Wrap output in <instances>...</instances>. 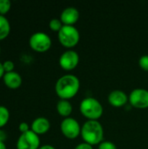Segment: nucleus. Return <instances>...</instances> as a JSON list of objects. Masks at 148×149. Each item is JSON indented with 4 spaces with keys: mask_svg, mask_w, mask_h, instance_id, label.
Wrapping results in <instances>:
<instances>
[{
    "mask_svg": "<svg viewBox=\"0 0 148 149\" xmlns=\"http://www.w3.org/2000/svg\"><path fill=\"white\" fill-rule=\"evenodd\" d=\"M80 135L84 142L92 146L99 145L104 141V127L99 120H87L81 126Z\"/></svg>",
    "mask_w": 148,
    "mask_h": 149,
    "instance_id": "obj_2",
    "label": "nucleus"
},
{
    "mask_svg": "<svg viewBox=\"0 0 148 149\" xmlns=\"http://www.w3.org/2000/svg\"><path fill=\"white\" fill-rule=\"evenodd\" d=\"M40 147L39 135L31 130L21 134L17 141V149H38Z\"/></svg>",
    "mask_w": 148,
    "mask_h": 149,
    "instance_id": "obj_7",
    "label": "nucleus"
},
{
    "mask_svg": "<svg viewBox=\"0 0 148 149\" xmlns=\"http://www.w3.org/2000/svg\"><path fill=\"white\" fill-rule=\"evenodd\" d=\"M60 130L65 137L73 140L80 135L81 126L76 119L67 117L62 120L60 123Z\"/></svg>",
    "mask_w": 148,
    "mask_h": 149,
    "instance_id": "obj_6",
    "label": "nucleus"
},
{
    "mask_svg": "<svg viewBox=\"0 0 148 149\" xmlns=\"http://www.w3.org/2000/svg\"><path fill=\"white\" fill-rule=\"evenodd\" d=\"M79 79L72 73L65 74L59 77L55 84V92L60 100H71L76 96L79 91Z\"/></svg>",
    "mask_w": 148,
    "mask_h": 149,
    "instance_id": "obj_1",
    "label": "nucleus"
},
{
    "mask_svg": "<svg viewBox=\"0 0 148 149\" xmlns=\"http://www.w3.org/2000/svg\"><path fill=\"white\" fill-rule=\"evenodd\" d=\"M51 128V122L45 117H38L31 124V130L38 135L46 134Z\"/></svg>",
    "mask_w": 148,
    "mask_h": 149,
    "instance_id": "obj_12",
    "label": "nucleus"
},
{
    "mask_svg": "<svg viewBox=\"0 0 148 149\" xmlns=\"http://www.w3.org/2000/svg\"><path fill=\"white\" fill-rule=\"evenodd\" d=\"M139 65L144 70L148 72V54L142 55L139 59Z\"/></svg>",
    "mask_w": 148,
    "mask_h": 149,
    "instance_id": "obj_21",
    "label": "nucleus"
},
{
    "mask_svg": "<svg viewBox=\"0 0 148 149\" xmlns=\"http://www.w3.org/2000/svg\"><path fill=\"white\" fill-rule=\"evenodd\" d=\"M58 38L63 46L72 48L79 44L80 33L74 25H63L61 30L58 32Z\"/></svg>",
    "mask_w": 148,
    "mask_h": 149,
    "instance_id": "obj_4",
    "label": "nucleus"
},
{
    "mask_svg": "<svg viewBox=\"0 0 148 149\" xmlns=\"http://www.w3.org/2000/svg\"><path fill=\"white\" fill-rule=\"evenodd\" d=\"M51 37L43 31H37L31 35L29 38L30 47L37 52H45L51 46Z\"/></svg>",
    "mask_w": 148,
    "mask_h": 149,
    "instance_id": "obj_5",
    "label": "nucleus"
},
{
    "mask_svg": "<svg viewBox=\"0 0 148 149\" xmlns=\"http://www.w3.org/2000/svg\"><path fill=\"white\" fill-rule=\"evenodd\" d=\"M10 32V24L5 16L0 15V40L6 38Z\"/></svg>",
    "mask_w": 148,
    "mask_h": 149,
    "instance_id": "obj_15",
    "label": "nucleus"
},
{
    "mask_svg": "<svg viewBox=\"0 0 148 149\" xmlns=\"http://www.w3.org/2000/svg\"><path fill=\"white\" fill-rule=\"evenodd\" d=\"M0 52H1V46H0Z\"/></svg>",
    "mask_w": 148,
    "mask_h": 149,
    "instance_id": "obj_28",
    "label": "nucleus"
},
{
    "mask_svg": "<svg viewBox=\"0 0 148 149\" xmlns=\"http://www.w3.org/2000/svg\"><path fill=\"white\" fill-rule=\"evenodd\" d=\"M107 100L111 106L114 107H121L126 105L129 101V97L123 90L115 89L108 94Z\"/></svg>",
    "mask_w": 148,
    "mask_h": 149,
    "instance_id": "obj_11",
    "label": "nucleus"
},
{
    "mask_svg": "<svg viewBox=\"0 0 148 149\" xmlns=\"http://www.w3.org/2000/svg\"><path fill=\"white\" fill-rule=\"evenodd\" d=\"M56 109H57V112L58 113L59 115H61L65 118H67V117H70L71 113H72L73 107H72V105L70 102V100H59L57 102Z\"/></svg>",
    "mask_w": 148,
    "mask_h": 149,
    "instance_id": "obj_14",
    "label": "nucleus"
},
{
    "mask_svg": "<svg viewBox=\"0 0 148 149\" xmlns=\"http://www.w3.org/2000/svg\"><path fill=\"white\" fill-rule=\"evenodd\" d=\"M59 65L65 71H72L75 69L79 63V53L72 49H68L62 52L58 58Z\"/></svg>",
    "mask_w": 148,
    "mask_h": 149,
    "instance_id": "obj_8",
    "label": "nucleus"
},
{
    "mask_svg": "<svg viewBox=\"0 0 148 149\" xmlns=\"http://www.w3.org/2000/svg\"><path fill=\"white\" fill-rule=\"evenodd\" d=\"M18 130L20 131L21 134H24V133H26V132L30 131L31 130V127L26 122H21L19 124V126H18Z\"/></svg>",
    "mask_w": 148,
    "mask_h": 149,
    "instance_id": "obj_22",
    "label": "nucleus"
},
{
    "mask_svg": "<svg viewBox=\"0 0 148 149\" xmlns=\"http://www.w3.org/2000/svg\"><path fill=\"white\" fill-rule=\"evenodd\" d=\"M0 149H7L5 143L3 141H0Z\"/></svg>",
    "mask_w": 148,
    "mask_h": 149,
    "instance_id": "obj_27",
    "label": "nucleus"
},
{
    "mask_svg": "<svg viewBox=\"0 0 148 149\" xmlns=\"http://www.w3.org/2000/svg\"><path fill=\"white\" fill-rule=\"evenodd\" d=\"M63 23L62 21L60 20V18H57V17H54V18H51L49 22V27L51 31H59L61 30V28L63 27Z\"/></svg>",
    "mask_w": 148,
    "mask_h": 149,
    "instance_id": "obj_17",
    "label": "nucleus"
},
{
    "mask_svg": "<svg viewBox=\"0 0 148 149\" xmlns=\"http://www.w3.org/2000/svg\"><path fill=\"white\" fill-rule=\"evenodd\" d=\"M99 149H118L117 146L110 141H103L101 143L99 144Z\"/></svg>",
    "mask_w": 148,
    "mask_h": 149,
    "instance_id": "obj_19",
    "label": "nucleus"
},
{
    "mask_svg": "<svg viewBox=\"0 0 148 149\" xmlns=\"http://www.w3.org/2000/svg\"><path fill=\"white\" fill-rule=\"evenodd\" d=\"M3 75H4V71L3 68V63L0 62V79H3Z\"/></svg>",
    "mask_w": 148,
    "mask_h": 149,
    "instance_id": "obj_26",
    "label": "nucleus"
},
{
    "mask_svg": "<svg viewBox=\"0 0 148 149\" xmlns=\"http://www.w3.org/2000/svg\"><path fill=\"white\" fill-rule=\"evenodd\" d=\"M6 138H7V135H6L5 132H4L3 130L0 129V141L4 142L5 140H6Z\"/></svg>",
    "mask_w": 148,
    "mask_h": 149,
    "instance_id": "obj_24",
    "label": "nucleus"
},
{
    "mask_svg": "<svg viewBox=\"0 0 148 149\" xmlns=\"http://www.w3.org/2000/svg\"><path fill=\"white\" fill-rule=\"evenodd\" d=\"M59 18L64 25H74L79 18V11L74 6H67L62 10Z\"/></svg>",
    "mask_w": 148,
    "mask_h": 149,
    "instance_id": "obj_10",
    "label": "nucleus"
},
{
    "mask_svg": "<svg viewBox=\"0 0 148 149\" xmlns=\"http://www.w3.org/2000/svg\"><path fill=\"white\" fill-rule=\"evenodd\" d=\"M3 68L4 73L5 72H13L14 71V68H15L14 62L11 61V60H5L4 62H3Z\"/></svg>",
    "mask_w": 148,
    "mask_h": 149,
    "instance_id": "obj_20",
    "label": "nucleus"
},
{
    "mask_svg": "<svg viewBox=\"0 0 148 149\" xmlns=\"http://www.w3.org/2000/svg\"><path fill=\"white\" fill-rule=\"evenodd\" d=\"M11 8V3L10 0H0V15L4 16Z\"/></svg>",
    "mask_w": 148,
    "mask_h": 149,
    "instance_id": "obj_18",
    "label": "nucleus"
},
{
    "mask_svg": "<svg viewBox=\"0 0 148 149\" xmlns=\"http://www.w3.org/2000/svg\"><path fill=\"white\" fill-rule=\"evenodd\" d=\"M3 81L8 88L17 89L21 86L23 79L18 72L13 71L10 72H5L3 77Z\"/></svg>",
    "mask_w": 148,
    "mask_h": 149,
    "instance_id": "obj_13",
    "label": "nucleus"
},
{
    "mask_svg": "<svg viewBox=\"0 0 148 149\" xmlns=\"http://www.w3.org/2000/svg\"><path fill=\"white\" fill-rule=\"evenodd\" d=\"M79 111L88 120H99L102 116L104 108L99 100L94 97H86L79 104Z\"/></svg>",
    "mask_w": 148,
    "mask_h": 149,
    "instance_id": "obj_3",
    "label": "nucleus"
},
{
    "mask_svg": "<svg viewBox=\"0 0 148 149\" xmlns=\"http://www.w3.org/2000/svg\"><path fill=\"white\" fill-rule=\"evenodd\" d=\"M131 106L135 108L145 109L148 107V90L145 88H135L128 95Z\"/></svg>",
    "mask_w": 148,
    "mask_h": 149,
    "instance_id": "obj_9",
    "label": "nucleus"
},
{
    "mask_svg": "<svg viewBox=\"0 0 148 149\" xmlns=\"http://www.w3.org/2000/svg\"><path fill=\"white\" fill-rule=\"evenodd\" d=\"M38 149H56V148H55V147H53L52 145H50V144H45V145L40 146Z\"/></svg>",
    "mask_w": 148,
    "mask_h": 149,
    "instance_id": "obj_25",
    "label": "nucleus"
},
{
    "mask_svg": "<svg viewBox=\"0 0 148 149\" xmlns=\"http://www.w3.org/2000/svg\"><path fill=\"white\" fill-rule=\"evenodd\" d=\"M10 120V112L4 106H0V129H2Z\"/></svg>",
    "mask_w": 148,
    "mask_h": 149,
    "instance_id": "obj_16",
    "label": "nucleus"
},
{
    "mask_svg": "<svg viewBox=\"0 0 148 149\" xmlns=\"http://www.w3.org/2000/svg\"><path fill=\"white\" fill-rule=\"evenodd\" d=\"M74 149H93V147L86 142H81L79 144H78Z\"/></svg>",
    "mask_w": 148,
    "mask_h": 149,
    "instance_id": "obj_23",
    "label": "nucleus"
}]
</instances>
